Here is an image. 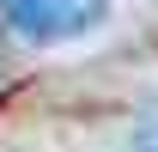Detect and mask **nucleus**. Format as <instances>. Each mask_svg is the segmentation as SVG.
<instances>
[{"label":"nucleus","mask_w":158,"mask_h":152,"mask_svg":"<svg viewBox=\"0 0 158 152\" xmlns=\"http://www.w3.org/2000/svg\"><path fill=\"white\" fill-rule=\"evenodd\" d=\"M103 19H110V0H0V24L37 49L73 43L85 31H98Z\"/></svg>","instance_id":"obj_1"},{"label":"nucleus","mask_w":158,"mask_h":152,"mask_svg":"<svg viewBox=\"0 0 158 152\" xmlns=\"http://www.w3.org/2000/svg\"><path fill=\"white\" fill-rule=\"evenodd\" d=\"M134 152H158V110L146 116V128H140V140H134Z\"/></svg>","instance_id":"obj_2"}]
</instances>
